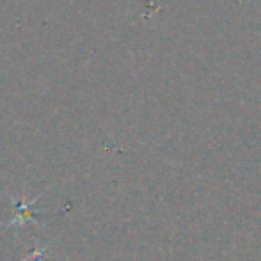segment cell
<instances>
[{
  "instance_id": "1",
  "label": "cell",
  "mask_w": 261,
  "mask_h": 261,
  "mask_svg": "<svg viewBox=\"0 0 261 261\" xmlns=\"http://www.w3.org/2000/svg\"><path fill=\"white\" fill-rule=\"evenodd\" d=\"M11 199L14 201L16 210H14V219L11 220L9 226H23L25 222H36V215L32 213V208L36 206L39 196L34 199H29L25 194H21V199H14V197H11Z\"/></svg>"
}]
</instances>
